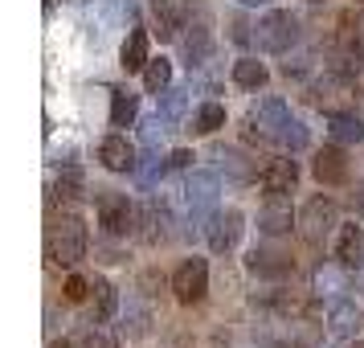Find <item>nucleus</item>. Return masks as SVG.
<instances>
[{
  "mask_svg": "<svg viewBox=\"0 0 364 348\" xmlns=\"http://www.w3.org/2000/svg\"><path fill=\"white\" fill-rule=\"evenodd\" d=\"M99 160L107 172H135V148L127 144V135H107L99 144Z\"/></svg>",
  "mask_w": 364,
  "mask_h": 348,
  "instance_id": "nucleus-12",
  "label": "nucleus"
},
{
  "mask_svg": "<svg viewBox=\"0 0 364 348\" xmlns=\"http://www.w3.org/2000/svg\"><path fill=\"white\" fill-rule=\"evenodd\" d=\"M360 324H364V312L356 299H331L328 307V332L336 340H356L360 336Z\"/></svg>",
  "mask_w": 364,
  "mask_h": 348,
  "instance_id": "nucleus-9",
  "label": "nucleus"
},
{
  "mask_svg": "<svg viewBox=\"0 0 364 348\" xmlns=\"http://www.w3.org/2000/svg\"><path fill=\"white\" fill-rule=\"evenodd\" d=\"M193 160H197V156H193V152H188V148H176V152H172V156H168V168H188V164H193Z\"/></svg>",
  "mask_w": 364,
  "mask_h": 348,
  "instance_id": "nucleus-34",
  "label": "nucleus"
},
{
  "mask_svg": "<svg viewBox=\"0 0 364 348\" xmlns=\"http://www.w3.org/2000/svg\"><path fill=\"white\" fill-rule=\"evenodd\" d=\"M299 226L295 209H291V201L287 197H266L262 213H258V230L270 233V238H279V233H291Z\"/></svg>",
  "mask_w": 364,
  "mask_h": 348,
  "instance_id": "nucleus-10",
  "label": "nucleus"
},
{
  "mask_svg": "<svg viewBox=\"0 0 364 348\" xmlns=\"http://www.w3.org/2000/svg\"><path fill=\"white\" fill-rule=\"evenodd\" d=\"M233 83L242 90H258V86H266V66L258 58H237L233 62Z\"/></svg>",
  "mask_w": 364,
  "mask_h": 348,
  "instance_id": "nucleus-23",
  "label": "nucleus"
},
{
  "mask_svg": "<svg viewBox=\"0 0 364 348\" xmlns=\"http://www.w3.org/2000/svg\"><path fill=\"white\" fill-rule=\"evenodd\" d=\"M135 213H139V209H135L123 193H99V221H102L107 233H115V238L135 233Z\"/></svg>",
  "mask_w": 364,
  "mask_h": 348,
  "instance_id": "nucleus-7",
  "label": "nucleus"
},
{
  "mask_svg": "<svg viewBox=\"0 0 364 348\" xmlns=\"http://www.w3.org/2000/svg\"><path fill=\"white\" fill-rule=\"evenodd\" d=\"M360 287H364V266H360Z\"/></svg>",
  "mask_w": 364,
  "mask_h": 348,
  "instance_id": "nucleus-40",
  "label": "nucleus"
},
{
  "mask_svg": "<svg viewBox=\"0 0 364 348\" xmlns=\"http://www.w3.org/2000/svg\"><path fill=\"white\" fill-rule=\"evenodd\" d=\"M86 226L78 213H62L58 217V226H53L50 233V258L58 266H66V270H74V266L86 258Z\"/></svg>",
  "mask_w": 364,
  "mask_h": 348,
  "instance_id": "nucleus-1",
  "label": "nucleus"
},
{
  "mask_svg": "<svg viewBox=\"0 0 364 348\" xmlns=\"http://www.w3.org/2000/svg\"><path fill=\"white\" fill-rule=\"evenodd\" d=\"M132 119H135V95L132 90H111V123L127 127Z\"/></svg>",
  "mask_w": 364,
  "mask_h": 348,
  "instance_id": "nucleus-26",
  "label": "nucleus"
},
{
  "mask_svg": "<svg viewBox=\"0 0 364 348\" xmlns=\"http://www.w3.org/2000/svg\"><path fill=\"white\" fill-rule=\"evenodd\" d=\"M242 213L237 209H213V217L205 221V238H209V250L213 254H230L237 246V238H242Z\"/></svg>",
  "mask_w": 364,
  "mask_h": 348,
  "instance_id": "nucleus-8",
  "label": "nucleus"
},
{
  "mask_svg": "<svg viewBox=\"0 0 364 348\" xmlns=\"http://www.w3.org/2000/svg\"><path fill=\"white\" fill-rule=\"evenodd\" d=\"M62 295H66L70 303H82V299L90 295V283H86L82 275H70V279H66V287H62Z\"/></svg>",
  "mask_w": 364,
  "mask_h": 348,
  "instance_id": "nucleus-33",
  "label": "nucleus"
},
{
  "mask_svg": "<svg viewBox=\"0 0 364 348\" xmlns=\"http://www.w3.org/2000/svg\"><path fill=\"white\" fill-rule=\"evenodd\" d=\"M287 119H291L287 102H282L279 95H266V99H258L254 107H250L246 123H250V135H258V139H274Z\"/></svg>",
  "mask_w": 364,
  "mask_h": 348,
  "instance_id": "nucleus-6",
  "label": "nucleus"
},
{
  "mask_svg": "<svg viewBox=\"0 0 364 348\" xmlns=\"http://www.w3.org/2000/svg\"><path fill=\"white\" fill-rule=\"evenodd\" d=\"M315 181L319 184H340L348 176V160H344V152H340V144L336 148H323V152H315Z\"/></svg>",
  "mask_w": 364,
  "mask_h": 348,
  "instance_id": "nucleus-14",
  "label": "nucleus"
},
{
  "mask_svg": "<svg viewBox=\"0 0 364 348\" xmlns=\"http://www.w3.org/2000/svg\"><path fill=\"white\" fill-rule=\"evenodd\" d=\"M53 348H82V344H78V340H58Z\"/></svg>",
  "mask_w": 364,
  "mask_h": 348,
  "instance_id": "nucleus-37",
  "label": "nucleus"
},
{
  "mask_svg": "<svg viewBox=\"0 0 364 348\" xmlns=\"http://www.w3.org/2000/svg\"><path fill=\"white\" fill-rule=\"evenodd\" d=\"M356 33H360V41H364V13H360V21H356Z\"/></svg>",
  "mask_w": 364,
  "mask_h": 348,
  "instance_id": "nucleus-39",
  "label": "nucleus"
},
{
  "mask_svg": "<svg viewBox=\"0 0 364 348\" xmlns=\"http://www.w3.org/2000/svg\"><path fill=\"white\" fill-rule=\"evenodd\" d=\"M328 139H331V144H340V148L360 144V139H364V119L360 115H348V111H336V115L328 119Z\"/></svg>",
  "mask_w": 364,
  "mask_h": 348,
  "instance_id": "nucleus-16",
  "label": "nucleus"
},
{
  "mask_svg": "<svg viewBox=\"0 0 364 348\" xmlns=\"http://www.w3.org/2000/svg\"><path fill=\"white\" fill-rule=\"evenodd\" d=\"M246 266L254 270V275H287V270H291V258L279 254V250L254 246V250H250V258H246Z\"/></svg>",
  "mask_w": 364,
  "mask_h": 348,
  "instance_id": "nucleus-21",
  "label": "nucleus"
},
{
  "mask_svg": "<svg viewBox=\"0 0 364 348\" xmlns=\"http://www.w3.org/2000/svg\"><path fill=\"white\" fill-rule=\"evenodd\" d=\"M144 332H148V312H144V307H135V312H132V336H144Z\"/></svg>",
  "mask_w": 364,
  "mask_h": 348,
  "instance_id": "nucleus-36",
  "label": "nucleus"
},
{
  "mask_svg": "<svg viewBox=\"0 0 364 348\" xmlns=\"http://www.w3.org/2000/svg\"><path fill=\"white\" fill-rule=\"evenodd\" d=\"M58 197L62 201H78L82 197V172H78V168H66V172L58 176Z\"/></svg>",
  "mask_w": 364,
  "mask_h": 348,
  "instance_id": "nucleus-31",
  "label": "nucleus"
},
{
  "mask_svg": "<svg viewBox=\"0 0 364 348\" xmlns=\"http://www.w3.org/2000/svg\"><path fill=\"white\" fill-rule=\"evenodd\" d=\"M336 226H340V209H336L331 197H311L299 213V230H303L307 242H323Z\"/></svg>",
  "mask_w": 364,
  "mask_h": 348,
  "instance_id": "nucleus-4",
  "label": "nucleus"
},
{
  "mask_svg": "<svg viewBox=\"0 0 364 348\" xmlns=\"http://www.w3.org/2000/svg\"><path fill=\"white\" fill-rule=\"evenodd\" d=\"M188 33H184V58H188V70L193 66H205V58H209V46H213V37H209V21L197 17L193 25H184Z\"/></svg>",
  "mask_w": 364,
  "mask_h": 348,
  "instance_id": "nucleus-15",
  "label": "nucleus"
},
{
  "mask_svg": "<svg viewBox=\"0 0 364 348\" xmlns=\"http://www.w3.org/2000/svg\"><path fill=\"white\" fill-rule=\"evenodd\" d=\"M360 70H364V58H360L356 46H340V50L328 58V74L331 78H356Z\"/></svg>",
  "mask_w": 364,
  "mask_h": 348,
  "instance_id": "nucleus-22",
  "label": "nucleus"
},
{
  "mask_svg": "<svg viewBox=\"0 0 364 348\" xmlns=\"http://www.w3.org/2000/svg\"><path fill=\"white\" fill-rule=\"evenodd\" d=\"M311 4H319V0H311Z\"/></svg>",
  "mask_w": 364,
  "mask_h": 348,
  "instance_id": "nucleus-41",
  "label": "nucleus"
},
{
  "mask_svg": "<svg viewBox=\"0 0 364 348\" xmlns=\"http://www.w3.org/2000/svg\"><path fill=\"white\" fill-rule=\"evenodd\" d=\"M348 270H352V266H344V263L319 266V270H315V291H319V295H340V291H348V287H352Z\"/></svg>",
  "mask_w": 364,
  "mask_h": 348,
  "instance_id": "nucleus-20",
  "label": "nucleus"
},
{
  "mask_svg": "<svg viewBox=\"0 0 364 348\" xmlns=\"http://www.w3.org/2000/svg\"><path fill=\"white\" fill-rule=\"evenodd\" d=\"M348 205H352V213H356V217H364V181H356V189H352Z\"/></svg>",
  "mask_w": 364,
  "mask_h": 348,
  "instance_id": "nucleus-35",
  "label": "nucleus"
},
{
  "mask_svg": "<svg viewBox=\"0 0 364 348\" xmlns=\"http://www.w3.org/2000/svg\"><path fill=\"white\" fill-rule=\"evenodd\" d=\"M164 168H168L164 160H160L156 152H148L144 160H135V176H139V184H144V189H151V184L164 176Z\"/></svg>",
  "mask_w": 364,
  "mask_h": 348,
  "instance_id": "nucleus-29",
  "label": "nucleus"
},
{
  "mask_svg": "<svg viewBox=\"0 0 364 348\" xmlns=\"http://www.w3.org/2000/svg\"><path fill=\"white\" fill-rule=\"evenodd\" d=\"M184 90H176V86H164V90H160V115L168 119V123H176V119L184 115Z\"/></svg>",
  "mask_w": 364,
  "mask_h": 348,
  "instance_id": "nucleus-30",
  "label": "nucleus"
},
{
  "mask_svg": "<svg viewBox=\"0 0 364 348\" xmlns=\"http://www.w3.org/2000/svg\"><path fill=\"white\" fill-rule=\"evenodd\" d=\"M172 291H176L181 303H200L205 291H209V263L197 258V254L184 258V263L172 270Z\"/></svg>",
  "mask_w": 364,
  "mask_h": 348,
  "instance_id": "nucleus-5",
  "label": "nucleus"
},
{
  "mask_svg": "<svg viewBox=\"0 0 364 348\" xmlns=\"http://www.w3.org/2000/svg\"><path fill=\"white\" fill-rule=\"evenodd\" d=\"M274 144L287 152H299V148H307V127L299 123V119H287L279 127V135H274Z\"/></svg>",
  "mask_w": 364,
  "mask_h": 348,
  "instance_id": "nucleus-27",
  "label": "nucleus"
},
{
  "mask_svg": "<svg viewBox=\"0 0 364 348\" xmlns=\"http://www.w3.org/2000/svg\"><path fill=\"white\" fill-rule=\"evenodd\" d=\"M254 41H258V50H266V53L291 50L299 41V17H291V13H266V17L258 21V29H254Z\"/></svg>",
  "mask_w": 364,
  "mask_h": 348,
  "instance_id": "nucleus-3",
  "label": "nucleus"
},
{
  "mask_svg": "<svg viewBox=\"0 0 364 348\" xmlns=\"http://www.w3.org/2000/svg\"><path fill=\"white\" fill-rule=\"evenodd\" d=\"M74 340H78L82 348H119V336H115V332L107 328V324H95V320H90V324H86V328L78 332Z\"/></svg>",
  "mask_w": 364,
  "mask_h": 348,
  "instance_id": "nucleus-24",
  "label": "nucleus"
},
{
  "mask_svg": "<svg viewBox=\"0 0 364 348\" xmlns=\"http://www.w3.org/2000/svg\"><path fill=\"white\" fill-rule=\"evenodd\" d=\"M221 127H225V107H221V102H205L197 111V132L213 135V132H221Z\"/></svg>",
  "mask_w": 364,
  "mask_h": 348,
  "instance_id": "nucleus-28",
  "label": "nucleus"
},
{
  "mask_svg": "<svg viewBox=\"0 0 364 348\" xmlns=\"http://www.w3.org/2000/svg\"><path fill=\"white\" fill-rule=\"evenodd\" d=\"M148 33L144 29H132L127 41H123V53H119V66L127 70V74H139V70L148 66Z\"/></svg>",
  "mask_w": 364,
  "mask_h": 348,
  "instance_id": "nucleus-19",
  "label": "nucleus"
},
{
  "mask_svg": "<svg viewBox=\"0 0 364 348\" xmlns=\"http://www.w3.org/2000/svg\"><path fill=\"white\" fill-rule=\"evenodd\" d=\"M135 238L148 242V246H156V242L164 238V209H160L156 201L139 205V213H135Z\"/></svg>",
  "mask_w": 364,
  "mask_h": 348,
  "instance_id": "nucleus-17",
  "label": "nucleus"
},
{
  "mask_svg": "<svg viewBox=\"0 0 364 348\" xmlns=\"http://www.w3.org/2000/svg\"><path fill=\"white\" fill-rule=\"evenodd\" d=\"M299 184V164L295 160H270L262 168V189L266 197H287V193H295Z\"/></svg>",
  "mask_w": 364,
  "mask_h": 348,
  "instance_id": "nucleus-11",
  "label": "nucleus"
},
{
  "mask_svg": "<svg viewBox=\"0 0 364 348\" xmlns=\"http://www.w3.org/2000/svg\"><path fill=\"white\" fill-rule=\"evenodd\" d=\"M164 123H168V119L160 115V111H156L151 119H144V123H139V139H144L148 148H156V139H164V132H168Z\"/></svg>",
  "mask_w": 364,
  "mask_h": 348,
  "instance_id": "nucleus-32",
  "label": "nucleus"
},
{
  "mask_svg": "<svg viewBox=\"0 0 364 348\" xmlns=\"http://www.w3.org/2000/svg\"><path fill=\"white\" fill-rule=\"evenodd\" d=\"M144 83H148L151 95H160V90L172 83V62H168V58H151L148 66H144Z\"/></svg>",
  "mask_w": 364,
  "mask_h": 348,
  "instance_id": "nucleus-25",
  "label": "nucleus"
},
{
  "mask_svg": "<svg viewBox=\"0 0 364 348\" xmlns=\"http://www.w3.org/2000/svg\"><path fill=\"white\" fill-rule=\"evenodd\" d=\"M217 193H221V176L217 172H193L184 181V205H188V221L205 226L217 209Z\"/></svg>",
  "mask_w": 364,
  "mask_h": 348,
  "instance_id": "nucleus-2",
  "label": "nucleus"
},
{
  "mask_svg": "<svg viewBox=\"0 0 364 348\" xmlns=\"http://www.w3.org/2000/svg\"><path fill=\"white\" fill-rule=\"evenodd\" d=\"M115 312H119V291L107 279H95L90 283V320L95 324H107Z\"/></svg>",
  "mask_w": 364,
  "mask_h": 348,
  "instance_id": "nucleus-18",
  "label": "nucleus"
},
{
  "mask_svg": "<svg viewBox=\"0 0 364 348\" xmlns=\"http://www.w3.org/2000/svg\"><path fill=\"white\" fill-rule=\"evenodd\" d=\"M336 263L344 266H364V230L352 221V226H340L336 230Z\"/></svg>",
  "mask_w": 364,
  "mask_h": 348,
  "instance_id": "nucleus-13",
  "label": "nucleus"
},
{
  "mask_svg": "<svg viewBox=\"0 0 364 348\" xmlns=\"http://www.w3.org/2000/svg\"><path fill=\"white\" fill-rule=\"evenodd\" d=\"M242 4H250V9H258V4H270V0H242Z\"/></svg>",
  "mask_w": 364,
  "mask_h": 348,
  "instance_id": "nucleus-38",
  "label": "nucleus"
}]
</instances>
